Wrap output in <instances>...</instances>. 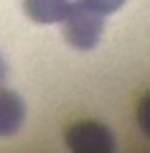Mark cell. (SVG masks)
I'll use <instances>...</instances> for the list:
<instances>
[{
	"mask_svg": "<svg viewBox=\"0 0 150 153\" xmlns=\"http://www.w3.org/2000/svg\"><path fill=\"white\" fill-rule=\"evenodd\" d=\"M23 120H26V102L16 92L0 87V138L18 133Z\"/></svg>",
	"mask_w": 150,
	"mask_h": 153,
	"instance_id": "3957f363",
	"label": "cell"
},
{
	"mask_svg": "<svg viewBox=\"0 0 150 153\" xmlns=\"http://www.w3.org/2000/svg\"><path fill=\"white\" fill-rule=\"evenodd\" d=\"M61 23H64L66 41L74 49H81V51L94 49L99 44V38H102V31H104V16L94 13L92 8H86L79 0H71V8Z\"/></svg>",
	"mask_w": 150,
	"mask_h": 153,
	"instance_id": "6da1fadb",
	"label": "cell"
},
{
	"mask_svg": "<svg viewBox=\"0 0 150 153\" xmlns=\"http://www.w3.org/2000/svg\"><path fill=\"white\" fill-rule=\"evenodd\" d=\"M66 146L71 153H115V135L107 125L86 120L66 130Z\"/></svg>",
	"mask_w": 150,
	"mask_h": 153,
	"instance_id": "7a4b0ae2",
	"label": "cell"
},
{
	"mask_svg": "<svg viewBox=\"0 0 150 153\" xmlns=\"http://www.w3.org/2000/svg\"><path fill=\"white\" fill-rule=\"evenodd\" d=\"M137 125L145 135L150 138V94H145L137 105Z\"/></svg>",
	"mask_w": 150,
	"mask_h": 153,
	"instance_id": "8992f818",
	"label": "cell"
},
{
	"mask_svg": "<svg viewBox=\"0 0 150 153\" xmlns=\"http://www.w3.org/2000/svg\"><path fill=\"white\" fill-rule=\"evenodd\" d=\"M79 3H84L86 8H92V10L99 13V16H109V13L120 10V8L125 5V0H79Z\"/></svg>",
	"mask_w": 150,
	"mask_h": 153,
	"instance_id": "5b68a950",
	"label": "cell"
},
{
	"mask_svg": "<svg viewBox=\"0 0 150 153\" xmlns=\"http://www.w3.org/2000/svg\"><path fill=\"white\" fill-rule=\"evenodd\" d=\"M71 8V0H23V10L36 23H61Z\"/></svg>",
	"mask_w": 150,
	"mask_h": 153,
	"instance_id": "277c9868",
	"label": "cell"
},
{
	"mask_svg": "<svg viewBox=\"0 0 150 153\" xmlns=\"http://www.w3.org/2000/svg\"><path fill=\"white\" fill-rule=\"evenodd\" d=\"M5 76H8V71H5V61H3V56H0V87L5 84Z\"/></svg>",
	"mask_w": 150,
	"mask_h": 153,
	"instance_id": "52a82bcc",
	"label": "cell"
}]
</instances>
